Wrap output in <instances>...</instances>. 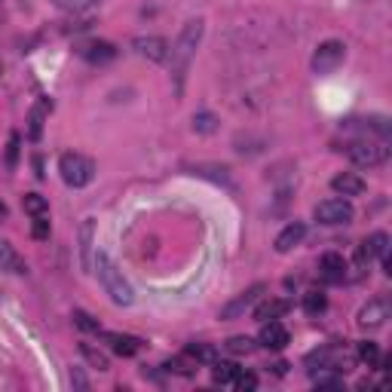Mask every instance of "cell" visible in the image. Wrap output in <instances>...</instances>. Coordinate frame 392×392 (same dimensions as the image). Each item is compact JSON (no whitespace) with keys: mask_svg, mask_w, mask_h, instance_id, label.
I'll list each match as a JSON object with an SVG mask.
<instances>
[{"mask_svg":"<svg viewBox=\"0 0 392 392\" xmlns=\"http://www.w3.org/2000/svg\"><path fill=\"white\" fill-rule=\"evenodd\" d=\"M31 236L34 239H49V215H40V218L31 221Z\"/></svg>","mask_w":392,"mask_h":392,"instance_id":"obj_29","label":"cell"},{"mask_svg":"<svg viewBox=\"0 0 392 392\" xmlns=\"http://www.w3.org/2000/svg\"><path fill=\"white\" fill-rule=\"evenodd\" d=\"M359 359H362V362H368V368H374V365L380 362V349H377V344H371V340L359 344Z\"/></svg>","mask_w":392,"mask_h":392,"instance_id":"obj_28","label":"cell"},{"mask_svg":"<svg viewBox=\"0 0 392 392\" xmlns=\"http://www.w3.org/2000/svg\"><path fill=\"white\" fill-rule=\"evenodd\" d=\"M346 157L359 169H374V166H383V163L389 160V144L386 141H374V138H362V141L349 144Z\"/></svg>","mask_w":392,"mask_h":392,"instance_id":"obj_3","label":"cell"},{"mask_svg":"<svg viewBox=\"0 0 392 392\" xmlns=\"http://www.w3.org/2000/svg\"><path fill=\"white\" fill-rule=\"evenodd\" d=\"M163 368H166V371H175V374H184V377H190L193 371H196V362H193V365H187V362H184V359H172V362H166Z\"/></svg>","mask_w":392,"mask_h":392,"instance_id":"obj_33","label":"cell"},{"mask_svg":"<svg viewBox=\"0 0 392 392\" xmlns=\"http://www.w3.org/2000/svg\"><path fill=\"white\" fill-rule=\"evenodd\" d=\"M132 49L148 61H166L169 58V43L163 37H135L132 40Z\"/></svg>","mask_w":392,"mask_h":392,"instance_id":"obj_9","label":"cell"},{"mask_svg":"<svg viewBox=\"0 0 392 392\" xmlns=\"http://www.w3.org/2000/svg\"><path fill=\"white\" fill-rule=\"evenodd\" d=\"M58 172L68 187H86V184L96 178V163L83 157V153H65V157L58 160Z\"/></svg>","mask_w":392,"mask_h":392,"instance_id":"obj_4","label":"cell"},{"mask_svg":"<svg viewBox=\"0 0 392 392\" xmlns=\"http://www.w3.org/2000/svg\"><path fill=\"white\" fill-rule=\"evenodd\" d=\"M257 340H261V346H267V349H285L288 346V328L282 322H276V319L261 322V334H257Z\"/></svg>","mask_w":392,"mask_h":392,"instance_id":"obj_11","label":"cell"},{"mask_svg":"<svg viewBox=\"0 0 392 392\" xmlns=\"http://www.w3.org/2000/svg\"><path fill=\"white\" fill-rule=\"evenodd\" d=\"M202 31H205L202 19H190V22L181 28V34H178V40L172 43V49H169V56H172L175 96H181V92H184V77H187V71H190V61H193V56H196V46H200V40H202Z\"/></svg>","mask_w":392,"mask_h":392,"instance_id":"obj_1","label":"cell"},{"mask_svg":"<svg viewBox=\"0 0 392 392\" xmlns=\"http://www.w3.org/2000/svg\"><path fill=\"white\" fill-rule=\"evenodd\" d=\"M25 212L31 215V218H40V215H49V200L46 196H40V193H25Z\"/></svg>","mask_w":392,"mask_h":392,"instance_id":"obj_23","label":"cell"},{"mask_svg":"<svg viewBox=\"0 0 392 392\" xmlns=\"http://www.w3.org/2000/svg\"><path fill=\"white\" fill-rule=\"evenodd\" d=\"M316 221L319 224H349L353 221V202L349 200H340V196H331V200H322L313 209Z\"/></svg>","mask_w":392,"mask_h":392,"instance_id":"obj_6","label":"cell"},{"mask_svg":"<svg viewBox=\"0 0 392 392\" xmlns=\"http://www.w3.org/2000/svg\"><path fill=\"white\" fill-rule=\"evenodd\" d=\"M101 0H53V6L65 9V13H86V9L98 6Z\"/></svg>","mask_w":392,"mask_h":392,"instance_id":"obj_26","label":"cell"},{"mask_svg":"<svg viewBox=\"0 0 392 392\" xmlns=\"http://www.w3.org/2000/svg\"><path fill=\"white\" fill-rule=\"evenodd\" d=\"M193 129L202 132V135H209V132L218 129V117H215V113H209V110L196 113V117H193Z\"/></svg>","mask_w":392,"mask_h":392,"instance_id":"obj_27","label":"cell"},{"mask_svg":"<svg viewBox=\"0 0 392 392\" xmlns=\"http://www.w3.org/2000/svg\"><path fill=\"white\" fill-rule=\"evenodd\" d=\"M0 270H6V273H25L28 270L25 261L19 257V252L6 239H0Z\"/></svg>","mask_w":392,"mask_h":392,"instance_id":"obj_18","label":"cell"},{"mask_svg":"<svg viewBox=\"0 0 392 392\" xmlns=\"http://www.w3.org/2000/svg\"><path fill=\"white\" fill-rule=\"evenodd\" d=\"M389 252V236L383 230H377V233H371L368 239L359 245V252H356V267L359 270H365V267L374 261V257H386Z\"/></svg>","mask_w":392,"mask_h":392,"instance_id":"obj_8","label":"cell"},{"mask_svg":"<svg viewBox=\"0 0 392 392\" xmlns=\"http://www.w3.org/2000/svg\"><path fill=\"white\" fill-rule=\"evenodd\" d=\"M389 319V306L386 301H368L362 309H359V328H365V331H374Z\"/></svg>","mask_w":392,"mask_h":392,"instance_id":"obj_10","label":"cell"},{"mask_svg":"<svg viewBox=\"0 0 392 392\" xmlns=\"http://www.w3.org/2000/svg\"><path fill=\"white\" fill-rule=\"evenodd\" d=\"M236 374H239V368H236L233 362H212V380L221 386H233Z\"/></svg>","mask_w":392,"mask_h":392,"instance_id":"obj_21","label":"cell"},{"mask_svg":"<svg viewBox=\"0 0 392 392\" xmlns=\"http://www.w3.org/2000/svg\"><path fill=\"white\" fill-rule=\"evenodd\" d=\"M77 53L86 61H92V65H105V61H110L117 56V49H113V43H108V40H89V43L77 46Z\"/></svg>","mask_w":392,"mask_h":392,"instance_id":"obj_13","label":"cell"},{"mask_svg":"<svg viewBox=\"0 0 392 392\" xmlns=\"http://www.w3.org/2000/svg\"><path fill=\"white\" fill-rule=\"evenodd\" d=\"M264 292H267V285H264V282H254L252 288H245V292H242L239 297H233L230 304H224V306H221V319H242V313H245V309H252L257 301H261Z\"/></svg>","mask_w":392,"mask_h":392,"instance_id":"obj_7","label":"cell"},{"mask_svg":"<svg viewBox=\"0 0 392 392\" xmlns=\"http://www.w3.org/2000/svg\"><path fill=\"white\" fill-rule=\"evenodd\" d=\"M224 349H227L230 356H249L252 349H254V340H252V337H230V340L224 344Z\"/></svg>","mask_w":392,"mask_h":392,"instance_id":"obj_25","label":"cell"},{"mask_svg":"<svg viewBox=\"0 0 392 392\" xmlns=\"http://www.w3.org/2000/svg\"><path fill=\"white\" fill-rule=\"evenodd\" d=\"M331 187L340 196H359V193L365 190V181L359 178L356 172H340V175H334V178H331Z\"/></svg>","mask_w":392,"mask_h":392,"instance_id":"obj_17","label":"cell"},{"mask_svg":"<svg viewBox=\"0 0 392 392\" xmlns=\"http://www.w3.org/2000/svg\"><path fill=\"white\" fill-rule=\"evenodd\" d=\"M71 380H74V386H77V389H86V377L80 374V371H74V374H71Z\"/></svg>","mask_w":392,"mask_h":392,"instance_id":"obj_35","label":"cell"},{"mask_svg":"<svg viewBox=\"0 0 392 392\" xmlns=\"http://www.w3.org/2000/svg\"><path fill=\"white\" fill-rule=\"evenodd\" d=\"M319 273H322V279L325 282H344L346 279V261H344V254H337V252H328L322 254V261H319Z\"/></svg>","mask_w":392,"mask_h":392,"instance_id":"obj_12","label":"cell"},{"mask_svg":"<svg viewBox=\"0 0 392 392\" xmlns=\"http://www.w3.org/2000/svg\"><path fill=\"white\" fill-rule=\"evenodd\" d=\"M273 371H276V374H279V377H282V374H285V371H288V365H285V362H276V365H273Z\"/></svg>","mask_w":392,"mask_h":392,"instance_id":"obj_36","label":"cell"},{"mask_svg":"<svg viewBox=\"0 0 392 392\" xmlns=\"http://www.w3.org/2000/svg\"><path fill=\"white\" fill-rule=\"evenodd\" d=\"M4 215H6V205H4V200H0V218H4Z\"/></svg>","mask_w":392,"mask_h":392,"instance_id":"obj_37","label":"cell"},{"mask_svg":"<svg viewBox=\"0 0 392 392\" xmlns=\"http://www.w3.org/2000/svg\"><path fill=\"white\" fill-rule=\"evenodd\" d=\"M96 239V221L92 218H86L83 224H80V267H83V273H92V261H96V257H92V242Z\"/></svg>","mask_w":392,"mask_h":392,"instance_id":"obj_14","label":"cell"},{"mask_svg":"<svg viewBox=\"0 0 392 392\" xmlns=\"http://www.w3.org/2000/svg\"><path fill=\"white\" fill-rule=\"evenodd\" d=\"M325 306H328V297L322 292H306L304 294V313L319 316V313H325Z\"/></svg>","mask_w":392,"mask_h":392,"instance_id":"obj_24","label":"cell"},{"mask_svg":"<svg viewBox=\"0 0 392 392\" xmlns=\"http://www.w3.org/2000/svg\"><path fill=\"white\" fill-rule=\"evenodd\" d=\"M92 270L98 273V282H101L105 294L110 297L113 304H117V306H132V301H135V292H132V285H129L126 276H123V270H117V264H113L105 252L96 254Z\"/></svg>","mask_w":392,"mask_h":392,"instance_id":"obj_2","label":"cell"},{"mask_svg":"<svg viewBox=\"0 0 392 392\" xmlns=\"http://www.w3.org/2000/svg\"><path fill=\"white\" fill-rule=\"evenodd\" d=\"M74 325L83 328V331H98V322L89 313H83V309H74Z\"/></svg>","mask_w":392,"mask_h":392,"instance_id":"obj_32","label":"cell"},{"mask_svg":"<svg viewBox=\"0 0 392 392\" xmlns=\"http://www.w3.org/2000/svg\"><path fill=\"white\" fill-rule=\"evenodd\" d=\"M80 356H83L86 362H89L92 368H98V371H108V368H110L108 353H101V349H96L92 344H80Z\"/></svg>","mask_w":392,"mask_h":392,"instance_id":"obj_22","label":"cell"},{"mask_svg":"<svg viewBox=\"0 0 392 392\" xmlns=\"http://www.w3.org/2000/svg\"><path fill=\"white\" fill-rule=\"evenodd\" d=\"M304 236H306V224H301V221H294V224H288L285 230L276 236V252L279 254H288V252H294L297 245L304 242Z\"/></svg>","mask_w":392,"mask_h":392,"instance_id":"obj_15","label":"cell"},{"mask_svg":"<svg viewBox=\"0 0 392 392\" xmlns=\"http://www.w3.org/2000/svg\"><path fill=\"white\" fill-rule=\"evenodd\" d=\"M187 359H193L196 365H212V362H218V349H215L212 344H190Z\"/></svg>","mask_w":392,"mask_h":392,"instance_id":"obj_20","label":"cell"},{"mask_svg":"<svg viewBox=\"0 0 392 392\" xmlns=\"http://www.w3.org/2000/svg\"><path fill=\"white\" fill-rule=\"evenodd\" d=\"M105 340L110 344L113 353L123 356V359L135 356L138 349H141V340H138V337H132V334H117V331H108V334H105Z\"/></svg>","mask_w":392,"mask_h":392,"instance_id":"obj_16","label":"cell"},{"mask_svg":"<svg viewBox=\"0 0 392 392\" xmlns=\"http://www.w3.org/2000/svg\"><path fill=\"white\" fill-rule=\"evenodd\" d=\"M43 113H46V105H40L31 110V138H40V132H43Z\"/></svg>","mask_w":392,"mask_h":392,"instance_id":"obj_30","label":"cell"},{"mask_svg":"<svg viewBox=\"0 0 392 392\" xmlns=\"http://www.w3.org/2000/svg\"><path fill=\"white\" fill-rule=\"evenodd\" d=\"M16 160H19V135H9V148H6V166L16 169Z\"/></svg>","mask_w":392,"mask_h":392,"instance_id":"obj_34","label":"cell"},{"mask_svg":"<svg viewBox=\"0 0 392 392\" xmlns=\"http://www.w3.org/2000/svg\"><path fill=\"white\" fill-rule=\"evenodd\" d=\"M346 58V46L340 43V40H325V43H319V49L313 53V71L316 74H334V71L344 65Z\"/></svg>","mask_w":392,"mask_h":392,"instance_id":"obj_5","label":"cell"},{"mask_svg":"<svg viewBox=\"0 0 392 392\" xmlns=\"http://www.w3.org/2000/svg\"><path fill=\"white\" fill-rule=\"evenodd\" d=\"M233 386L239 389V392H252V389H257V377L252 374V371H239V374H236V380H233Z\"/></svg>","mask_w":392,"mask_h":392,"instance_id":"obj_31","label":"cell"},{"mask_svg":"<svg viewBox=\"0 0 392 392\" xmlns=\"http://www.w3.org/2000/svg\"><path fill=\"white\" fill-rule=\"evenodd\" d=\"M288 309H292V304H288V301H267V304H261V306L254 309V319H257V322H270V319L285 316Z\"/></svg>","mask_w":392,"mask_h":392,"instance_id":"obj_19","label":"cell"}]
</instances>
